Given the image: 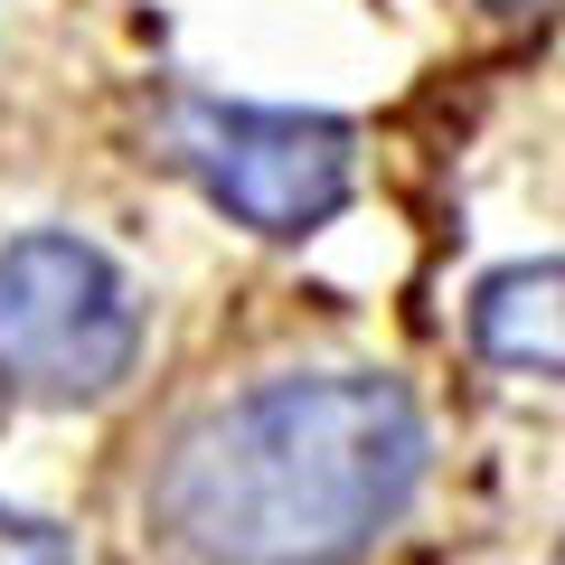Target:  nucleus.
<instances>
[{"label": "nucleus", "instance_id": "nucleus-3", "mask_svg": "<svg viewBox=\"0 0 565 565\" xmlns=\"http://www.w3.org/2000/svg\"><path fill=\"white\" fill-rule=\"evenodd\" d=\"M170 161L255 236H311L349 199V122L180 95L170 104Z\"/></svg>", "mask_w": 565, "mask_h": 565}, {"label": "nucleus", "instance_id": "nucleus-5", "mask_svg": "<svg viewBox=\"0 0 565 565\" xmlns=\"http://www.w3.org/2000/svg\"><path fill=\"white\" fill-rule=\"evenodd\" d=\"M0 565H66V537L20 519V509H0Z\"/></svg>", "mask_w": 565, "mask_h": 565}, {"label": "nucleus", "instance_id": "nucleus-1", "mask_svg": "<svg viewBox=\"0 0 565 565\" xmlns=\"http://www.w3.org/2000/svg\"><path fill=\"white\" fill-rule=\"evenodd\" d=\"M424 481V415L396 377H274L170 444L151 527L189 565H349Z\"/></svg>", "mask_w": 565, "mask_h": 565}, {"label": "nucleus", "instance_id": "nucleus-2", "mask_svg": "<svg viewBox=\"0 0 565 565\" xmlns=\"http://www.w3.org/2000/svg\"><path fill=\"white\" fill-rule=\"evenodd\" d=\"M132 292L76 236H20L0 255V386L76 405L132 367Z\"/></svg>", "mask_w": 565, "mask_h": 565}, {"label": "nucleus", "instance_id": "nucleus-4", "mask_svg": "<svg viewBox=\"0 0 565 565\" xmlns=\"http://www.w3.org/2000/svg\"><path fill=\"white\" fill-rule=\"evenodd\" d=\"M471 340L481 359L527 367V377H565V264H509L471 302Z\"/></svg>", "mask_w": 565, "mask_h": 565}]
</instances>
